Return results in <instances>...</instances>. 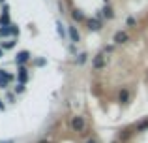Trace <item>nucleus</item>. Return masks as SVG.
Instances as JSON below:
<instances>
[{"instance_id":"22","label":"nucleus","mask_w":148,"mask_h":143,"mask_svg":"<svg viewBox=\"0 0 148 143\" xmlns=\"http://www.w3.org/2000/svg\"><path fill=\"white\" fill-rule=\"evenodd\" d=\"M40 143H49V141H40Z\"/></svg>"},{"instance_id":"5","label":"nucleus","mask_w":148,"mask_h":143,"mask_svg":"<svg viewBox=\"0 0 148 143\" xmlns=\"http://www.w3.org/2000/svg\"><path fill=\"white\" fill-rule=\"evenodd\" d=\"M94 66H96V68H103V66H105V59H103V55H98V57L94 59Z\"/></svg>"},{"instance_id":"15","label":"nucleus","mask_w":148,"mask_h":143,"mask_svg":"<svg viewBox=\"0 0 148 143\" xmlns=\"http://www.w3.org/2000/svg\"><path fill=\"white\" fill-rule=\"evenodd\" d=\"M15 90H17V92H23V90H25V85H23V83H19L17 87H15Z\"/></svg>"},{"instance_id":"12","label":"nucleus","mask_w":148,"mask_h":143,"mask_svg":"<svg viewBox=\"0 0 148 143\" xmlns=\"http://www.w3.org/2000/svg\"><path fill=\"white\" fill-rule=\"evenodd\" d=\"M84 60H86V55H84V53H81V55H79V59H77V62H79V64H83Z\"/></svg>"},{"instance_id":"20","label":"nucleus","mask_w":148,"mask_h":143,"mask_svg":"<svg viewBox=\"0 0 148 143\" xmlns=\"http://www.w3.org/2000/svg\"><path fill=\"white\" fill-rule=\"evenodd\" d=\"M0 143H13V141H0Z\"/></svg>"},{"instance_id":"23","label":"nucleus","mask_w":148,"mask_h":143,"mask_svg":"<svg viewBox=\"0 0 148 143\" xmlns=\"http://www.w3.org/2000/svg\"><path fill=\"white\" fill-rule=\"evenodd\" d=\"M0 57H2V49H0Z\"/></svg>"},{"instance_id":"19","label":"nucleus","mask_w":148,"mask_h":143,"mask_svg":"<svg viewBox=\"0 0 148 143\" xmlns=\"http://www.w3.org/2000/svg\"><path fill=\"white\" fill-rule=\"evenodd\" d=\"M86 143H96V141H94V140H88V141H86Z\"/></svg>"},{"instance_id":"16","label":"nucleus","mask_w":148,"mask_h":143,"mask_svg":"<svg viewBox=\"0 0 148 143\" xmlns=\"http://www.w3.org/2000/svg\"><path fill=\"white\" fill-rule=\"evenodd\" d=\"M145 128H148V121H145V122L139 124V130H145Z\"/></svg>"},{"instance_id":"24","label":"nucleus","mask_w":148,"mask_h":143,"mask_svg":"<svg viewBox=\"0 0 148 143\" xmlns=\"http://www.w3.org/2000/svg\"><path fill=\"white\" fill-rule=\"evenodd\" d=\"M0 2H4V0H0Z\"/></svg>"},{"instance_id":"8","label":"nucleus","mask_w":148,"mask_h":143,"mask_svg":"<svg viewBox=\"0 0 148 143\" xmlns=\"http://www.w3.org/2000/svg\"><path fill=\"white\" fill-rule=\"evenodd\" d=\"M103 15H105L107 19H112V17H114V13H112V10H111L109 6H105V8H103Z\"/></svg>"},{"instance_id":"2","label":"nucleus","mask_w":148,"mask_h":143,"mask_svg":"<svg viewBox=\"0 0 148 143\" xmlns=\"http://www.w3.org/2000/svg\"><path fill=\"white\" fill-rule=\"evenodd\" d=\"M28 59H30L28 51H21V53L17 55V59H15V62H17V64H25V62H26Z\"/></svg>"},{"instance_id":"13","label":"nucleus","mask_w":148,"mask_h":143,"mask_svg":"<svg viewBox=\"0 0 148 143\" xmlns=\"http://www.w3.org/2000/svg\"><path fill=\"white\" fill-rule=\"evenodd\" d=\"M56 26H58V34H60V36H64V28H62V23L60 21L56 23Z\"/></svg>"},{"instance_id":"17","label":"nucleus","mask_w":148,"mask_h":143,"mask_svg":"<svg viewBox=\"0 0 148 143\" xmlns=\"http://www.w3.org/2000/svg\"><path fill=\"white\" fill-rule=\"evenodd\" d=\"M10 30H11V34H15V36L19 34V28H17V26H10Z\"/></svg>"},{"instance_id":"4","label":"nucleus","mask_w":148,"mask_h":143,"mask_svg":"<svg viewBox=\"0 0 148 143\" xmlns=\"http://www.w3.org/2000/svg\"><path fill=\"white\" fill-rule=\"evenodd\" d=\"M69 38H71V41H79V32L75 26H69Z\"/></svg>"},{"instance_id":"18","label":"nucleus","mask_w":148,"mask_h":143,"mask_svg":"<svg viewBox=\"0 0 148 143\" xmlns=\"http://www.w3.org/2000/svg\"><path fill=\"white\" fill-rule=\"evenodd\" d=\"M127 25L133 26V25H135V19H133V17H130V19H127Z\"/></svg>"},{"instance_id":"7","label":"nucleus","mask_w":148,"mask_h":143,"mask_svg":"<svg viewBox=\"0 0 148 143\" xmlns=\"http://www.w3.org/2000/svg\"><path fill=\"white\" fill-rule=\"evenodd\" d=\"M71 17L75 19V21H83V19H84V15H83V11H79V10H73V11H71Z\"/></svg>"},{"instance_id":"21","label":"nucleus","mask_w":148,"mask_h":143,"mask_svg":"<svg viewBox=\"0 0 148 143\" xmlns=\"http://www.w3.org/2000/svg\"><path fill=\"white\" fill-rule=\"evenodd\" d=\"M0 109H4V106H2V102H0Z\"/></svg>"},{"instance_id":"9","label":"nucleus","mask_w":148,"mask_h":143,"mask_svg":"<svg viewBox=\"0 0 148 143\" xmlns=\"http://www.w3.org/2000/svg\"><path fill=\"white\" fill-rule=\"evenodd\" d=\"M26 77H28V75H26V70H25V68H21V70H19V81H21V83H25Z\"/></svg>"},{"instance_id":"10","label":"nucleus","mask_w":148,"mask_h":143,"mask_svg":"<svg viewBox=\"0 0 148 143\" xmlns=\"http://www.w3.org/2000/svg\"><path fill=\"white\" fill-rule=\"evenodd\" d=\"M8 34H11L10 26H2V28H0V36H8Z\"/></svg>"},{"instance_id":"3","label":"nucleus","mask_w":148,"mask_h":143,"mask_svg":"<svg viewBox=\"0 0 148 143\" xmlns=\"http://www.w3.org/2000/svg\"><path fill=\"white\" fill-rule=\"evenodd\" d=\"M114 41L116 44H126L127 41V34L126 32H116L114 34Z\"/></svg>"},{"instance_id":"14","label":"nucleus","mask_w":148,"mask_h":143,"mask_svg":"<svg viewBox=\"0 0 148 143\" xmlns=\"http://www.w3.org/2000/svg\"><path fill=\"white\" fill-rule=\"evenodd\" d=\"M15 45V41H8V44H4V49H11Z\"/></svg>"},{"instance_id":"11","label":"nucleus","mask_w":148,"mask_h":143,"mask_svg":"<svg viewBox=\"0 0 148 143\" xmlns=\"http://www.w3.org/2000/svg\"><path fill=\"white\" fill-rule=\"evenodd\" d=\"M127 96H130V94H127V90H122V92H120V102L126 104L127 102Z\"/></svg>"},{"instance_id":"1","label":"nucleus","mask_w":148,"mask_h":143,"mask_svg":"<svg viewBox=\"0 0 148 143\" xmlns=\"http://www.w3.org/2000/svg\"><path fill=\"white\" fill-rule=\"evenodd\" d=\"M71 128L75 130V132H83V130H84V119L79 117V115H77V117H73L71 119Z\"/></svg>"},{"instance_id":"6","label":"nucleus","mask_w":148,"mask_h":143,"mask_svg":"<svg viewBox=\"0 0 148 143\" xmlns=\"http://www.w3.org/2000/svg\"><path fill=\"white\" fill-rule=\"evenodd\" d=\"M88 28H90V30H94V32H98V30L101 28V25H99L98 21H92V19H90V21H88Z\"/></svg>"},{"instance_id":"25","label":"nucleus","mask_w":148,"mask_h":143,"mask_svg":"<svg viewBox=\"0 0 148 143\" xmlns=\"http://www.w3.org/2000/svg\"><path fill=\"white\" fill-rule=\"evenodd\" d=\"M105 2H107V0H105Z\"/></svg>"}]
</instances>
